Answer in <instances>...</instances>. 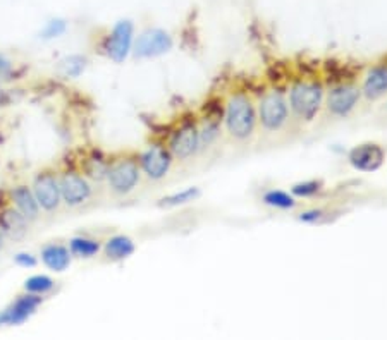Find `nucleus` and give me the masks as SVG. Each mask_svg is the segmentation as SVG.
Wrapping results in <instances>:
<instances>
[{"mask_svg":"<svg viewBox=\"0 0 387 340\" xmlns=\"http://www.w3.org/2000/svg\"><path fill=\"white\" fill-rule=\"evenodd\" d=\"M69 250L79 258H91L100 251V243L95 239H88V237H74L69 243Z\"/></svg>","mask_w":387,"mask_h":340,"instance_id":"4be33fe9","label":"nucleus"},{"mask_svg":"<svg viewBox=\"0 0 387 340\" xmlns=\"http://www.w3.org/2000/svg\"><path fill=\"white\" fill-rule=\"evenodd\" d=\"M16 263L19 266H26V268L30 266L31 268V266L36 265V259H35V256L30 253H19L16 256Z\"/></svg>","mask_w":387,"mask_h":340,"instance_id":"cd10ccee","label":"nucleus"},{"mask_svg":"<svg viewBox=\"0 0 387 340\" xmlns=\"http://www.w3.org/2000/svg\"><path fill=\"white\" fill-rule=\"evenodd\" d=\"M7 69H9V62H6L2 57H0V72L7 71Z\"/></svg>","mask_w":387,"mask_h":340,"instance_id":"c85d7f7f","label":"nucleus"},{"mask_svg":"<svg viewBox=\"0 0 387 340\" xmlns=\"http://www.w3.org/2000/svg\"><path fill=\"white\" fill-rule=\"evenodd\" d=\"M324 189V184L320 181H303L291 186V195L297 200H310L320 195Z\"/></svg>","mask_w":387,"mask_h":340,"instance_id":"5701e85b","label":"nucleus"},{"mask_svg":"<svg viewBox=\"0 0 387 340\" xmlns=\"http://www.w3.org/2000/svg\"><path fill=\"white\" fill-rule=\"evenodd\" d=\"M26 220L28 218L24 217L23 213H19V211L6 210L2 213V218H0V224H2L3 230H6L9 236L21 237L26 232Z\"/></svg>","mask_w":387,"mask_h":340,"instance_id":"6ab92c4d","label":"nucleus"},{"mask_svg":"<svg viewBox=\"0 0 387 340\" xmlns=\"http://www.w3.org/2000/svg\"><path fill=\"white\" fill-rule=\"evenodd\" d=\"M226 133L236 141H248L258 126L257 105L246 93H232L222 112Z\"/></svg>","mask_w":387,"mask_h":340,"instance_id":"f257e3e1","label":"nucleus"},{"mask_svg":"<svg viewBox=\"0 0 387 340\" xmlns=\"http://www.w3.org/2000/svg\"><path fill=\"white\" fill-rule=\"evenodd\" d=\"M221 136V122L217 119H209L203 127H200V149H205L214 145Z\"/></svg>","mask_w":387,"mask_h":340,"instance_id":"b1692460","label":"nucleus"},{"mask_svg":"<svg viewBox=\"0 0 387 340\" xmlns=\"http://www.w3.org/2000/svg\"><path fill=\"white\" fill-rule=\"evenodd\" d=\"M35 198L40 207L47 211H52L61 203V186L59 181L52 174H40L35 181Z\"/></svg>","mask_w":387,"mask_h":340,"instance_id":"f8f14e48","label":"nucleus"},{"mask_svg":"<svg viewBox=\"0 0 387 340\" xmlns=\"http://www.w3.org/2000/svg\"><path fill=\"white\" fill-rule=\"evenodd\" d=\"M42 302V298L36 294L21 296L17 298L9 308L0 313V325H21L36 311V308Z\"/></svg>","mask_w":387,"mask_h":340,"instance_id":"ddd939ff","label":"nucleus"},{"mask_svg":"<svg viewBox=\"0 0 387 340\" xmlns=\"http://www.w3.org/2000/svg\"><path fill=\"white\" fill-rule=\"evenodd\" d=\"M0 95H2V91H0Z\"/></svg>","mask_w":387,"mask_h":340,"instance_id":"7c9ffc66","label":"nucleus"},{"mask_svg":"<svg viewBox=\"0 0 387 340\" xmlns=\"http://www.w3.org/2000/svg\"><path fill=\"white\" fill-rule=\"evenodd\" d=\"M133 38H134V24L129 19H120L114 24L107 42H105V52L111 60L116 64L124 62L133 50Z\"/></svg>","mask_w":387,"mask_h":340,"instance_id":"20e7f679","label":"nucleus"},{"mask_svg":"<svg viewBox=\"0 0 387 340\" xmlns=\"http://www.w3.org/2000/svg\"><path fill=\"white\" fill-rule=\"evenodd\" d=\"M169 152L179 160H188L200 152V129L195 124L179 127L169 141Z\"/></svg>","mask_w":387,"mask_h":340,"instance_id":"1a4fd4ad","label":"nucleus"},{"mask_svg":"<svg viewBox=\"0 0 387 340\" xmlns=\"http://www.w3.org/2000/svg\"><path fill=\"white\" fill-rule=\"evenodd\" d=\"M202 196V191L198 188H186L182 191L173 193V195L166 196L159 201L160 207H166V208H176V207H182V204H188L196 201Z\"/></svg>","mask_w":387,"mask_h":340,"instance_id":"aec40b11","label":"nucleus"},{"mask_svg":"<svg viewBox=\"0 0 387 340\" xmlns=\"http://www.w3.org/2000/svg\"><path fill=\"white\" fill-rule=\"evenodd\" d=\"M258 124L265 133H279L287 126L291 117L287 95L281 90H270L257 105Z\"/></svg>","mask_w":387,"mask_h":340,"instance_id":"7ed1b4c3","label":"nucleus"},{"mask_svg":"<svg viewBox=\"0 0 387 340\" xmlns=\"http://www.w3.org/2000/svg\"><path fill=\"white\" fill-rule=\"evenodd\" d=\"M24 289H26V292H30V294H47V292H50L54 289V280L47 275H35L30 277V279L24 282Z\"/></svg>","mask_w":387,"mask_h":340,"instance_id":"393cba45","label":"nucleus"},{"mask_svg":"<svg viewBox=\"0 0 387 340\" xmlns=\"http://www.w3.org/2000/svg\"><path fill=\"white\" fill-rule=\"evenodd\" d=\"M65 31V23L62 19H54L50 21L49 24H47L45 29H43V38L45 40H50V38H57V36H61L62 33Z\"/></svg>","mask_w":387,"mask_h":340,"instance_id":"bb28decb","label":"nucleus"},{"mask_svg":"<svg viewBox=\"0 0 387 340\" xmlns=\"http://www.w3.org/2000/svg\"><path fill=\"white\" fill-rule=\"evenodd\" d=\"M10 196H13V201L14 204H16L17 211L23 213L28 220H35V218L38 217L40 204L35 198V193H31L26 186H17V188H14Z\"/></svg>","mask_w":387,"mask_h":340,"instance_id":"2eb2a0df","label":"nucleus"},{"mask_svg":"<svg viewBox=\"0 0 387 340\" xmlns=\"http://www.w3.org/2000/svg\"><path fill=\"white\" fill-rule=\"evenodd\" d=\"M173 50V38L166 29L150 28L138 36L134 43V56L138 58L159 57Z\"/></svg>","mask_w":387,"mask_h":340,"instance_id":"423d86ee","label":"nucleus"},{"mask_svg":"<svg viewBox=\"0 0 387 340\" xmlns=\"http://www.w3.org/2000/svg\"><path fill=\"white\" fill-rule=\"evenodd\" d=\"M386 152L377 143H361L348 153V162L358 172H375L384 165Z\"/></svg>","mask_w":387,"mask_h":340,"instance_id":"0eeeda50","label":"nucleus"},{"mask_svg":"<svg viewBox=\"0 0 387 340\" xmlns=\"http://www.w3.org/2000/svg\"><path fill=\"white\" fill-rule=\"evenodd\" d=\"M173 165V153L162 146H150L147 152L140 156L141 170L152 181H160L169 174Z\"/></svg>","mask_w":387,"mask_h":340,"instance_id":"9d476101","label":"nucleus"},{"mask_svg":"<svg viewBox=\"0 0 387 340\" xmlns=\"http://www.w3.org/2000/svg\"><path fill=\"white\" fill-rule=\"evenodd\" d=\"M86 64H88L86 57L69 56V57L62 58V60L59 62V67H57V71H59V74L64 76V78H78V76H81L83 71L86 69Z\"/></svg>","mask_w":387,"mask_h":340,"instance_id":"412c9836","label":"nucleus"},{"mask_svg":"<svg viewBox=\"0 0 387 340\" xmlns=\"http://www.w3.org/2000/svg\"><path fill=\"white\" fill-rule=\"evenodd\" d=\"M361 95L367 100H377L387 93V65H374L365 74L363 85H361Z\"/></svg>","mask_w":387,"mask_h":340,"instance_id":"4468645a","label":"nucleus"},{"mask_svg":"<svg viewBox=\"0 0 387 340\" xmlns=\"http://www.w3.org/2000/svg\"><path fill=\"white\" fill-rule=\"evenodd\" d=\"M324 218H326V211L320 210V208L305 210V211H301V213L298 215V220L303 222V224H308V225L319 224V222H322Z\"/></svg>","mask_w":387,"mask_h":340,"instance_id":"a878e982","label":"nucleus"},{"mask_svg":"<svg viewBox=\"0 0 387 340\" xmlns=\"http://www.w3.org/2000/svg\"><path fill=\"white\" fill-rule=\"evenodd\" d=\"M105 256L112 261H120V259L129 258L134 253L136 246L134 241L127 236H114L105 243Z\"/></svg>","mask_w":387,"mask_h":340,"instance_id":"f3484780","label":"nucleus"},{"mask_svg":"<svg viewBox=\"0 0 387 340\" xmlns=\"http://www.w3.org/2000/svg\"><path fill=\"white\" fill-rule=\"evenodd\" d=\"M290 111L301 122H312L326 104V88L317 81H298L287 93Z\"/></svg>","mask_w":387,"mask_h":340,"instance_id":"f03ea898","label":"nucleus"},{"mask_svg":"<svg viewBox=\"0 0 387 340\" xmlns=\"http://www.w3.org/2000/svg\"><path fill=\"white\" fill-rule=\"evenodd\" d=\"M262 203L267 204L276 210H293L298 204V200L291 193L283 191V189H270V191L262 195Z\"/></svg>","mask_w":387,"mask_h":340,"instance_id":"a211bd4d","label":"nucleus"},{"mask_svg":"<svg viewBox=\"0 0 387 340\" xmlns=\"http://www.w3.org/2000/svg\"><path fill=\"white\" fill-rule=\"evenodd\" d=\"M61 186V196L69 207H78L83 204L91 196V186L88 184L85 177L69 172V174L62 175L59 181Z\"/></svg>","mask_w":387,"mask_h":340,"instance_id":"9b49d317","label":"nucleus"},{"mask_svg":"<svg viewBox=\"0 0 387 340\" xmlns=\"http://www.w3.org/2000/svg\"><path fill=\"white\" fill-rule=\"evenodd\" d=\"M361 90L356 85H339L332 88L326 97L327 112L335 119H346L358 107Z\"/></svg>","mask_w":387,"mask_h":340,"instance_id":"39448f33","label":"nucleus"},{"mask_svg":"<svg viewBox=\"0 0 387 340\" xmlns=\"http://www.w3.org/2000/svg\"><path fill=\"white\" fill-rule=\"evenodd\" d=\"M42 259L54 272H64L71 265V253L68 248L61 246V244H50V246L43 248Z\"/></svg>","mask_w":387,"mask_h":340,"instance_id":"dca6fc26","label":"nucleus"},{"mask_svg":"<svg viewBox=\"0 0 387 340\" xmlns=\"http://www.w3.org/2000/svg\"><path fill=\"white\" fill-rule=\"evenodd\" d=\"M2 246H3V239H2V234H0V250H2Z\"/></svg>","mask_w":387,"mask_h":340,"instance_id":"c756f323","label":"nucleus"},{"mask_svg":"<svg viewBox=\"0 0 387 340\" xmlns=\"http://www.w3.org/2000/svg\"><path fill=\"white\" fill-rule=\"evenodd\" d=\"M109 186L118 195H127L140 182V167L134 160H120L109 169Z\"/></svg>","mask_w":387,"mask_h":340,"instance_id":"6e6552de","label":"nucleus"}]
</instances>
